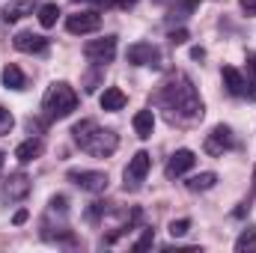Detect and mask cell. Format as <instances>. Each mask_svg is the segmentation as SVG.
Instances as JSON below:
<instances>
[{
	"label": "cell",
	"instance_id": "6da1fadb",
	"mask_svg": "<svg viewBox=\"0 0 256 253\" xmlns=\"http://www.w3.org/2000/svg\"><path fill=\"white\" fill-rule=\"evenodd\" d=\"M158 102L170 110V120H185V122H194V120H202V98L194 86V80L188 74H173L161 92H158Z\"/></svg>",
	"mask_w": 256,
	"mask_h": 253
},
{
	"label": "cell",
	"instance_id": "7a4b0ae2",
	"mask_svg": "<svg viewBox=\"0 0 256 253\" xmlns=\"http://www.w3.org/2000/svg\"><path fill=\"white\" fill-rule=\"evenodd\" d=\"M72 137H74V143H78L84 152H90V155H96V158H108V155H114L116 146H120L116 131L96 126L92 120L78 122V126L72 128Z\"/></svg>",
	"mask_w": 256,
	"mask_h": 253
},
{
	"label": "cell",
	"instance_id": "3957f363",
	"mask_svg": "<svg viewBox=\"0 0 256 253\" xmlns=\"http://www.w3.org/2000/svg\"><path fill=\"white\" fill-rule=\"evenodd\" d=\"M74 108H78V92H74L66 80L51 84L48 92L42 96V110H45L48 120H66Z\"/></svg>",
	"mask_w": 256,
	"mask_h": 253
},
{
	"label": "cell",
	"instance_id": "277c9868",
	"mask_svg": "<svg viewBox=\"0 0 256 253\" xmlns=\"http://www.w3.org/2000/svg\"><path fill=\"white\" fill-rule=\"evenodd\" d=\"M84 57H86L90 63H96V66H108V63H114V57H116V36H102V39H90V42L84 45Z\"/></svg>",
	"mask_w": 256,
	"mask_h": 253
},
{
	"label": "cell",
	"instance_id": "5b68a950",
	"mask_svg": "<svg viewBox=\"0 0 256 253\" xmlns=\"http://www.w3.org/2000/svg\"><path fill=\"white\" fill-rule=\"evenodd\" d=\"M66 30H68L72 36L96 33V30H102V15H98L96 9H80V12H74V15L66 18Z\"/></svg>",
	"mask_w": 256,
	"mask_h": 253
},
{
	"label": "cell",
	"instance_id": "8992f818",
	"mask_svg": "<svg viewBox=\"0 0 256 253\" xmlns=\"http://www.w3.org/2000/svg\"><path fill=\"white\" fill-rule=\"evenodd\" d=\"M68 182H74L86 194H104L108 190V173H102V170H72Z\"/></svg>",
	"mask_w": 256,
	"mask_h": 253
},
{
	"label": "cell",
	"instance_id": "52a82bcc",
	"mask_svg": "<svg viewBox=\"0 0 256 253\" xmlns=\"http://www.w3.org/2000/svg\"><path fill=\"white\" fill-rule=\"evenodd\" d=\"M149 167H152V158H149V152H137L131 161H128L126 167V190H137L143 185V179H146V173H149Z\"/></svg>",
	"mask_w": 256,
	"mask_h": 253
},
{
	"label": "cell",
	"instance_id": "ba28073f",
	"mask_svg": "<svg viewBox=\"0 0 256 253\" xmlns=\"http://www.w3.org/2000/svg\"><path fill=\"white\" fill-rule=\"evenodd\" d=\"M236 146V137H232V128L230 126H214L212 128V134L206 137V152L208 155H224V152H230Z\"/></svg>",
	"mask_w": 256,
	"mask_h": 253
},
{
	"label": "cell",
	"instance_id": "9c48e42d",
	"mask_svg": "<svg viewBox=\"0 0 256 253\" xmlns=\"http://www.w3.org/2000/svg\"><path fill=\"white\" fill-rule=\"evenodd\" d=\"M126 60L131 66H158L161 63V51L152 42H134V45H128Z\"/></svg>",
	"mask_w": 256,
	"mask_h": 253
},
{
	"label": "cell",
	"instance_id": "30bf717a",
	"mask_svg": "<svg viewBox=\"0 0 256 253\" xmlns=\"http://www.w3.org/2000/svg\"><path fill=\"white\" fill-rule=\"evenodd\" d=\"M220 78H224V86H226L230 96H238V98H242V96H250V98H254L248 78H244L236 66H224V68H220Z\"/></svg>",
	"mask_w": 256,
	"mask_h": 253
},
{
	"label": "cell",
	"instance_id": "8fae6325",
	"mask_svg": "<svg viewBox=\"0 0 256 253\" xmlns=\"http://www.w3.org/2000/svg\"><path fill=\"white\" fill-rule=\"evenodd\" d=\"M194 164H196V155H194L191 149H176V152L170 155L164 173H167V179H179V176H185V173L191 170Z\"/></svg>",
	"mask_w": 256,
	"mask_h": 253
},
{
	"label": "cell",
	"instance_id": "7c38bea8",
	"mask_svg": "<svg viewBox=\"0 0 256 253\" xmlns=\"http://www.w3.org/2000/svg\"><path fill=\"white\" fill-rule=\"evenodd\" d=\"M12 45H15L18 51H24V54H45V51H48V39L39 36V33H30V30H21V33L12 39Z\"/></svg>",
	"mask_w": 256,
	"mask_h": 253
},
{
	"label": "cell",
	"instance_id": "4fadbf2b",
	"mask_svg": "<svg viewBox=\"0 0 256 253\" xmlns=\"http://www.w3.org/2000/svg\"><path fill=\"white\" fill-rule=\"evenodd\" d=\"M30 194V179L24 176V173H12L6 182H3V200H9V202H18V200H24Z\"/></svg>",
	"mask_w": 256,
	"mask_h": 253
},
{
	"label": "cell",
	"instance_id": "5bb4252c",
	"mask_svg": "<svg viewBox=\"0 0 256 253\" xmlns=\"http://www.w3.org/2000/svg\"><path fill=\"white\" fill-rule=\"evenodd\" d=\"M33 6H36V0H9L0 15H3L6 24H12V21L24 18V15H33Z\"/></svg>",
	"mask_w": 256,
	"mask_h": 253
},
{
	"label": "cell",
	"instance_id": "9a60e30c",
	"mask_svg": "<svg viewBox=\"0 0 256 253\" xmlns=\"http://www.w3.org/2000/svg\"><path fill=\"white\" fill-rule=\"evenodd\" d=\"M42 152H45V143H42L39 137H30V140H24V143L15 149V158H18L21 164H30V161H36Z\"/></svg>",
	"mask_w": 256,
	"mask_h": 253
},
{
	"label": "cell",
	"instance_id": "2e32d148",
	"mask_svg": "<svg viewBox=\"0 0 256 253\" xmlns=\"http://www.w3.org/2000/svg\"><path fill=\"white\" fill-rule=\"evenodd\" d=\"M131 126H134V131H137L140 140H149L152 131H155V114H152V110H137L134 120H131Z\"/></svg>",
	"mask_w": 256,
	"mask_h": 253
},
{
	"label": "cell",
	"instance_id": "e0dca14e",
	"mask_svg": "<svg viewBox=\"0 0 256 253\" xmlns=\"http://www.w3.org/2000/svg\"><path fill=\"white\" fill-rule=\"evenodd\" d=\"M102 110H110V114H116V110H122L126 108V92L120 90V86H108L104 92H102Z\"/></svg>",
	"mask_w": 256,
	"mask_h": 253
},
{
	"label": "cell",
	"instance_id": "ac0fdd59",
	"mask_svg": "<svg viewBox=\"0 0 256 253\" xmlns=\"http://www.w3.org/2000/svg\"><path fill=\"white\" fill-rule=\"evenodd\" d=\"M0 78H3V86H6V90H24V86H27V78H24V72H21L15 63L3 66Z\"/></svg>",
	"mask_w": 256,
	"mask_h": 253
},
{
	"label": "cell",
	"instance_id": "d6986e66",
	"mask_svg": "<svg viewBox=\"0 0 256 253\" xmlns=\"http://www.w3.org/2000/svg\"><path fill=\"white\" fill-rule=\"evenodd\" d=\"M218 185V173H212V170H206V173H200V176H191L188 179V190L194 194H200V190H212Z\"/></svg>",
	"mask_w": 256,
	"mask_h": 253
},
{
	"label": "cell",
	"instance_id": "ffe728a7",
	"mask_svg": "<svg viewBox=\"0 0 256 253\" xmlns=\"http://www.w3.org/2000/svg\"><path fill=\"white\" fill-rule=\"evenodd\" d=\"M57 18H60V6H57V3H42V6H39V24H42L45 30L54 27Z\"/></svg>",
	"mask_w": 256,
	"mask_h": 253
},
{
	"label": "cell",
	"instance_id": "44dd1931",
	"mask_svg": "<svg viewBox=\"0 0 256 253\" xmlns=\"http://www.w3.org/2000/svg\"><path fill=\"white\" fill-rule=\"evenodd\" d=\"M236 250L238 253H254L256 250V226H248V230L236 238Z\"/></svg>",
	"mask_w": 256,
	"mask_h": 253
},
{
	"label": "cell",
	"instance_id": "7402d4cb",
	"mask_svg": "<svg viewBox=\"0 0 256 253\" xmlns=\"http://www.w3.org/2000/svg\"><path fill=\"white\" fill-rule=\"evenodd\" d=\"M196 6H200V0H182L179 6H173V9H170V18H188Z\"/></svg>",
	"mask_w": 256,
	"mask_h": 253
},
{
	"label": "cell",
	"instance_id": "603a6c76",
	"mask_svg": "<svg viewBox=\"0 0 256 253\" xmlns=\"http://www.w3.org/2000/svg\"><path fill=\"white\" fill-rule=\"evenodd\" d=\"M188 230H191V220H188V218H179V220L170 224V236H173V238H182Z\"/></svg>",
	"mask_w": 256,
	"mask_h": 253
},
{
	"label": "cell",
	"instance_id": "cb8c5ba5",
	"mask_svg": "<svg viewBox=\"0 0 256 253\" xmlns=\"http://www.w3.org/2000/svg\"><path fill=\"white\" fill-rule=\"evenodd\" d=\"M248 84H250V92L256 96V51L248 54Z\"/></svg>",
	"mask_w": 256,
	"mask_h": 253
},
{
	"label": "cell",
	"instance_id": "d4e9b609",
	"mask_svg": "<svg viewBox=\"0 0 256 253\" xmlns=\"http://www.w3.org/2000/svg\"><path fill=\"white\" fill-rule=\"evenodd\" d=\"M152 242H155V236H152V230H143V236H140V238H137V242H134L131 248H134V250L140 253V250H146V248H152Z\"/></svg>",
	"mask_w": 256,
	"mask_h": 253
},
{
	"label": "cell",
	"instance_id": "484cf974",
	"mask_svg": "<svg viewBox=\"0 0 256 253\" xmlns=\"http://www.w3.org/2000/svg\"><path fill=\"white\" fill-rule=\"evenodd\" d=\"M12 126H15V120H12V114L0 104V134H9L12 131Z\"/></svg>",
	"mask_w": 256,
	"mask_h": 253
},
{
	"label": "cell",
	"instance_id": "4316f807",
	"mask_svg": "<svg viewBox=\"0 0 256 253\" xmlns=\"http://www.w3.org/2000/svg\"><path fill=\"white\" fill-rule=\"evenodd\" d=\"M98 80H102V74H98V72H90V74L84 78V90H86V92H92V90L98 86Z\"/></svg>",
	"mask_w": 256,
	"mask_h": 253
},
{
	"label": "cell",
	"instance_id": "83f0119b",
	"mask_svg": "<svg viewBox=\"0 0 256 253\" xmlns=\"http://www.w3.org/2000/svg\"><path fill=\"white\" fill-rule=\"evenodd\" d=\"M170 42H173V45H185V42H188V30H185V27L173 30V33H170Z\"/></svg>",
	"mask_w": 256,
	"mask_h": 253
},
{
	"label": "cell",
	"instance_id": "f1b7e54d",
	"mask_svg": "<svg viewBox=\"0 0 256 253\" xmlns=\"http://www.w3.org/2000/svg\"><path fill=\"white\" fill-rule=\"evenodd\" d=\"M27 218H30V214H27V208H18V212L12 214V224H15V226H21V224H27Z\"/></svg>",
	"mask_w": 256,
	"mask_h": 253
},
{
	"label": "cell",
	"instance_id": "f546056e",
	"mask_svg": "<svg viewBox=\"0 0 256 253\" xmlns=\"http://www.w3.org/2000/svg\"><path fill=\"white\" fill-rule=\"evenodd\" d=\"M238 3H242L244 15H250V18H256V0H238Z\"/></svg>",
	"mask_w": 256,
	"mask_h": 253
},
{
	"label": "cell",
	"instance_id": "4dcf8cb0",
	"mask_svg": "<svg viewBox=\"0 0 256 253\" xmlns=\"http://www.w3.org/2000/svg\"><path fill=\"white\" fill-rule=\"evenodd\" d=\"M114 6H120V9H134L137 0H114Z\"/></svg>",
	"mask_w": 256,
	"mask_h": 253
},
{
	"label": "cell",
	"instance_id": "1f68e13d",
	"mask_svg": "<svg viewBox=\"0 0 256 253\" xmlns=\"http://www.w3.org/2000/svg\"><path fill=\"white\" fill-rule=\"evenodd\" d=\"M191 57H194V60H202V57H206V51H202V48H194Z\"/></svg>",
	"mask_w": 256,
	"mask_h": 253
},
{
	"label": "cell",
	"instance_id": "d6a6232c",
	"mask_svg": "<svg viewBox=\"0 0 256 253\" xmlns=\"http://www.w3.org/2000/svg\"><path fill=\"white\" fill-rule=\"evenodd\" d=\"M254 190H256V167H254Z\"/></svg>",
	"mask_w": 256,
	"mask_h": 253
},
{
	"label": "cell",
	"instance_id": "836d02e7",
	"mask_svg": "<svg viewBox=\"0 0 256 253\" xmlns=\"http://www.w3.org/2000/svg\"><path fill=\"white\" fill-rule=\"evenodd\" d=\"M3 158H6V155H3V152H0V167H3Z\"/></svg>",
	"mask_w": 256,
	"mask_h": 253
},
{
	"label": "cell",
	"instance_id": "e575fe53",
	"mask_svg": "<svg viewBox=\"0 0 256 253\" xmlns=\"http://www.w3.org/2000/svg\"><path fill=\"white\" fill-rule=\"evenodd\" d=\"M152 3H164V0H152Z\"/></svg>",
	"mask_w": 256,
	"mask_h": 253
}]
</instances>
